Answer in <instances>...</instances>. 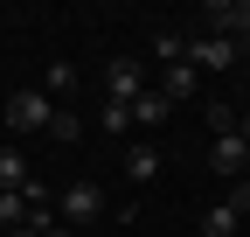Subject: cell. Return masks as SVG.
<instances>
[{"mask_svg": "<svg viewBox=\"0 0 250 237\" xmlns=\"http://www.w3.org/2000/svg\"><path fill=\"white\" fill-rule=\"evenodd\" d=\"M56 216L70 223V230H83V223H98V216H104V189H98V182H70V189L56 195Z\"/></svg>", "mask_w": 250, "mask_h": 237, "instance_id": "1", "label": "cell"}, {"mask_svg": "<svg viewBox=\"0 0 250 237\" xmlns=\"http://www.w3.org/2000/svg\"><path fill=\"white\" fill-rule=\"evenodd\" d=\"M202 35L243 42V35H250V0H208V7H202Z\"/></svg>", "mask_w": 250, "mask_h": 237, "instance_id": "2", "label": "cell"}, {"mask_svg": "<svg viewBox=\"0 0 250 237\" xmlns=\"http://www.w3.org/2000/svg\"><path fill=\"white\" fill-rule=\"evenodd\" d=\"M49 118H56V105H49V91H42V84L7 98V126H14V133H49Z\"/></svg>", "mask_w": 250, "mask_h": 237, "instance_id": "3", "label": "cell"}, {"mask_svg": "<svg viewBox=\"0 0 250 237\" xmlns=\"http://www.w3.org/2000/svg\"><path fill=\"white\" fill-rule=\"evenodd\" d=\"M236 56H243V49H236V42H223V35H188V63H195L202 77H223Z\"/></svg>", "mask_w": 250, "mask_h": 237, "instance_id": "4", "label": "cell"}, {"mask_svg": "<svg viewBox=\"0 0 250 237\" xmlns=\"http://www.w3.org/2000/svg\"><path fill=\"white\" fill-rule=\"evenodd\" d=\"M208 167L223 174V182H243V174H250V146H243V133H223V140H215V146H208Z\"/></svg>", "mask_w": 250, "mask_h": 237, "instance_id": "5", "label": "cell"}, {"mask_svg": "<svg viewBox=\"0 0 250 237\" xmlns=\"http://www.w3.org/2000/svg\"><path fill=\"white\" fill-rule=\"evenodd\" d=\"M104 91H111V105H132V98H146V70L132 63V56H118V63L104 70Z\"/></svg>", "mask_w": 250, "mask_h": 237, "instance_id": "6", "label": "cell"}, {"mask_svg": "<svg viewBox=\"0 0 250 237\" xmlns=\"http://www.w3.org/2000/svg\"><path fill=\"white\" fill-rule=\"evenodd\" d=\"M153 91H160L167 105H188V98L202 91V70H195V63L181 56V63H167V70H160V84H153Z\"/></svg>", "mask_w": 250, "mask_h": 237, "instance_id": "7", "label": "cell"}, {"mask_svg": "<svg viewBox=\"0 0 250 237\" xmlns=\"http://www.w3.org/2000/svg\"><path fill=\"white\" fill-rule=\"evenodd\" d=\"M153 174H160V146H153V140H132V146H125V182L146 189Z\"/></svg>", "mask_w": 250, "mask_h": 237, "instance_id": "8", "label": "cell"}, {"mask_svg": "<svg viewBox=\"0 0 250 237\" xmlns=\"http://www.w3.org/2000/svg\"><path fill=\"white\" fill-rule=\"evenodd\" d=\"M167 112H174V105H167L160 91H146V98H132V133H153V126H167Z\"/></svg>", "mask_w": 250, "mask_h": 237, "instance_id": "9", "label": "cell"}, {"mask_svg": "<svg viewBox=\"0 0 250 237\" xmlns=\"http://www.w3.org/2000/svg\"><path fill=\"white\" fill-rule=\"evenodd\" d=\"M35 174H28V154L21 146H0V189H28Z\"/></svg>", "mask_w": 250, "mask_h": 237, "instance_id": "10", "label": "cell"}, {"mask_svg": "<svg viewBox=\"0 0 250 237\" xmlns=\"http://www.w3.org/2000/svg\"><path fill=\"white\" fill-rule=\"evenodd\" d=\"M42 91H49V105H56V98H77V70H70V63H49V70H42Z\"/></svg>", "mask_w": 250, "mask_h": 237, "instance_id": "11", "label": "cell"}, {"mask_svg": "<svg viewBox=\"0 0 250 237\" xmlns=\"http://www.w3.org/2000/svg\"><path fill=\"white\" fill-rule=\"evenodd\" d=\"M28 223V195L21 189H0V230H21Z\"/></svg>", "mask_w": 250, "mask_h": 237, "instance_id": "12", "label": "cell"}, {"mask_svg": "<svg viewBox=\"0 0 250 237\" xmlns=\"http://www.w3.org/2000/svg\"><path fill=\"white\" fill-rule=\"evenodd\" d=\"M236 223H243V216L229 210V202H215V210L202 216V237H236Z\"/></svg>", "mask_w": 250, "mask_h": 237, "instance_id": "13", "label": "cell"}, {"mask_svg": "<svg viewBox=\"0 0 250 237\" xmlns=\"http://www.w3.org/2000/svg\"><path fill=\"white\" fill-rule=\"evenodd\" d=\"M49 140H83V118H77V105H56V118H49Z\"/></svg>", "mask_w": 250, "mask_h": 237, "instance_id": "14", "label": "cell"}, {"mask_svg": "<svg viewBox=\"0 0 250 237\" xmlns=\"http://www.w3.org/2000/svg\"><path fill=\"white\" fill-rule=\"evenodd\" d=\"M153 56H160V70H167V63H181V56H188V35L160 28V35H153Z\"/></svg>", "mask_w": 250, "mask_h": 237, "instance_id": "15", "label": "cell"}, {"mask_svg": "<svg viewBox=\"0 0 250 237\" xmlns=\"http://www.w3.org/2000/svg\"><path fill=\"white\" fill-rule=\"evenodd\" d=\"M98 126H104V133H132V105H111V98H104V112H98Z\"/></svg>", "mask_w": 250, "mask_h": 237, "instance_id": "16", "label": "cell"}, {"mask_svg": "<svg viewBox=\"0 0 250 237\" xmlns=\"http://www.w3.org/2000/svg\"><path fill=\"white\" fill-rule=\"evenodd\" d=\"M223 202H229L236 216H250V174H243V182H229V195H223Z\"/></svg>", "mask_w": 250, "mask_h": 237, "instance_id": "17", "label": "cell"}, {"mask_svg": "<svg viewBox=\"0 0 250 237\" xmlns=\"http://www.w3.org/2000/svg\"><path fill=\"white\" fill-rule=\"evenodd\" d=\"M208 126H215V140H223V133H229V126H236V112H229V105H223V98H215V105H208Z\"/></svg>", "mask_w": 250, "mask_h": 237, "instance_id": "18", "label": "cell"}, {"mask_svg": "<svg viewBox=\"0 0 250 237\" xmlns=\"http://www.w3.org/2000/svg\"><path fill=\"white\" fill-rule=\"evenodd\" d=\"M42 237H77V230H70V223H49V230H42Z\"/></svg>", "mask_w": 250, "mask_h": 237, "instance_id": "19", "label": "cell"}, {"mask_svg": "<svg viewBox=\"0 0 250 237\" xmlns=\"http://www.w3.org/2000/svg\"><path fill=\"white\" fill-rule=\"evenodd\" d=\"M7 237H42V230H35V223H21V230H7Z\"/></svg>", "mask_w": 250, "mask_h": 237, "instance_id": "20", "label": "cell"}, {"mask_svg": "<svg viewBox=\"0 0 250 237\" xmlns=\"http://www.w3.org/2000/svg\"><path fill=\"white\" fill-rule=\"evenodd\" d=\"M236 133H243V146H250V118H243V126H236Z\"/></svg>", "mask_w": 250, "mask_h": 237, "instance_id": "21", "label": "cell"}, {"mask_svg": "<svg viewBox=\"0 0 250 237\" xmlns=\"http://www.w3.org/2000/svg\"><path fill=\"white\" fill-rule=\"evenodd\" d=\"M236 49H243V56H250V35H243V42H236Z\"/></svg>", "mask_w": 250, "mask_h": 237, "instance_id": "22", "label": "cell"}]
</instances>
